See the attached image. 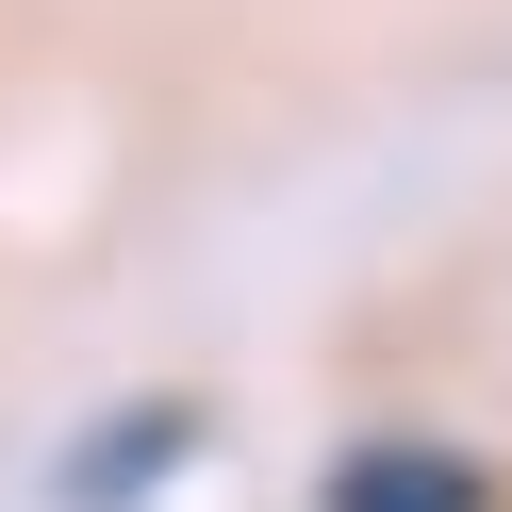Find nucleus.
Listing matches in <instances>:
<instances>
[{"mask_svg":"<svg viewBox=\"0 0 512 512\" xmlns=\"http://www.w3.org/2000/svg\"><path fill=\"white\" fill-rule=\"evenodd\" d=\"M314 512H479V463L463 446H364V463H331Z\"/></svg>","mask_w":512,"mask_h":512,"instance_id":"nucleus-1","label":"nucleus"}]
</instances>
